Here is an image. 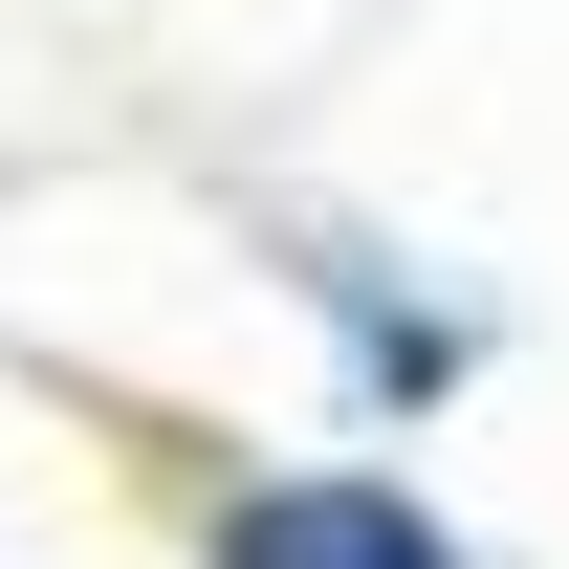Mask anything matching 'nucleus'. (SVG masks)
<instances>
[{
  "label": "nucleus",
  "instance_id": "obj_1",
  "mask_svg": "<svg viewBox=\"0 0 569 569\" xmlns=\"http://www.w3.org/2000/svg\"><path fill=\"white\" fill-rule=\"evenodd\" d=\"M219 569H460V548L417 526V482H263L219 526Z\"/></svg>",
  "mask_w": 569,
  "mask_h": 569
}]
</instances>
